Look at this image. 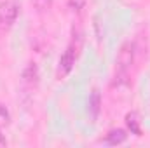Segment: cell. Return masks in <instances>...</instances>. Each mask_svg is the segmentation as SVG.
<instances>
[{
  "label": "cell",
  "instance_id": "obj_6",
  "mask_svg": "<svg viewBox=\"0 0 150 148\" xmlns=\"http://www.w3.org/2000/svg\"><path fill=\"white\" fill-rule=\"evenodd\" d=\"M100 110H101V94H100L98 89H94L93 94H91V98H89V113H91L93 120L98 118Z\"/></svg>",
  "mask_w": 150,
  "mask_h": 148
},
{
  "label": "cell",
  "instance_id": "obj_11",
  "mask_svg": "<svg viewBox=\"0 0 150 148\" xmlns=\"http://www.w3.org/2000/svg\"><path fill=\"white\" fill-rule=\"evenodd\" d=\"M7 145V140H5V136L2 134V129H0V147H5Z\"/></svg>",
  "mask_w": 150,
  "mask_h": 148
},
{
  "label": "cell",
  "instance_id": "obj_4",
  "mask_svg": "<svg viewBox=\"0 0 150 148\" xmlns=\"http://www.w3.org/2000/svg\"><path fill=\"white\" fill-rule=\"evenodd\" d=\"M21 80H23V85L28 87V89H33L38 82V68L35 63H28L23 70L21 75Z\"/></svg>",
  "mask_w": 150,
  "mask_h": 148
},
{
  "label": "cell",
  "instance_id": "obj_3",
  "mask_svg": "<svg viewBox=\"0 0 150 148\" xmlns=\"http://www.w3.org/2000/svg\"><path fill=\"white\" fill-rule=\"evenodd\" d=\"M75 65V49L74 45H70L59 58V66H58V75L59 77H67V75L72 72Z\"/></svg>",
  "mask_w": 150,
  "mask_h": 148
},
{
  "label": "cell",
  "instance_id": "obj_5",
  "mask_svg": "<svg viewBox=\"0 0 150 148\" xmlns=\"http://www.w3.org/2000/svg\"><path fill=\"white\" fill-rule=\"evenodd\" d=\"M127 140V132L124 129H112L108 131V134L105 136V143L110 145V147H117L120 143H124Z\"/></svg>",
  "mask_w": 150,
  "mask_h": 148
},
{
  "label": "cell",
  "instance_id": "obj_1",
  "mask_svg": "<svg viewBox=\"0 0 150 148\" xmlns=\"http://www.w3.org/2000/svg\"><path fill=\"white\" fill-rule=\"evenodd\" d=\"M19 16V4L14 0L0 2V30H9Z\"/></svg>",
  "mask_w": 150,
  "mask_h": 148
},
{
  "label": "cell",
  "instance_id": "obj_10",
  "mask_svg": "<svg viewBox=\"0 0 150 148\" xmlns=\"http://www.w3.org/2000/svg\"><path fill=\"white\" fill-rule=\"evenodd\" d=\"M9 120H11L9 110L5 108V105H2V103H0V127H2V125H7V124H9Z\"/></svg>",
  "mask_w": 150,
  "mask_h": 148
},
{
  "label": "cell",
  "instance_id": "obj_2",
  "mask_svg": "<svg viewBox=\"0 0 150 148\" xmlns=\"http://www.w3.org/2000/svg\"><path fill=\"white\" fill-rule=\"evenodd\" d=\"M134 44L133 42H124L120 45V51L117 54V73L119 75H129V70L134 63Z\"/></svg>",
  "mask_w": 150,
  "mask_h": 148
},
{
  "label": "cell",
  "instance_id": "obj_9",
  "mask_svg": "<svg viewBox=\"0 0 150 148\" xmlns=\"http://www.w3.org/2000/svg\"><path fill=\"white\" fill-rule=\"evenodd\" d=\"M86 2L87 0H68V7H70V11L72 12H80L84 7H86Z\"/></svg>",
  "mask_w": 150,
  "mask_h": 148
},
{
  "label": "cell",
  "instance_id": "obj_8",
  "mask_svg": "<svg viewBox=\"0 0 150 148\" xmlns=\"http://www.w3.org/2000/svg\"><path fill=\"white\" fill-rule=\"evenodd\" d=\"M32 4L37 9V12H47L52 5V0H32Z\"/></svg>",
  "mask_w": 150,
  "mask_h": 148
},
{
  "label": "cell",
  "instance_id": "obj_7",
  "mask_svg": "<svg viewBox=\"0 0 150 148\" xmlns=\"http://www.w3.org/2000/svg\"><path fill=\"white\" fill-rule=\"evenodd\" d=\"M126 125L131 131V134H134V136H142L143 134L142 132V125H140V118H138V115L134 111L126 115Z\"/></svg>",
  "mask_w": 150,
  "mask_h": 148
}]
</instances>
